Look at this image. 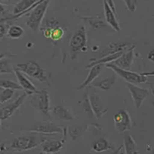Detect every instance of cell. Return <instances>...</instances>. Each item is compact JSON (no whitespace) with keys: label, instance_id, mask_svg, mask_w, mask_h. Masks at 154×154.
Wrapping results in <instances>:
<instances>
[{"label":"cell","instance_id":"d6986e66","mask_svg":"<svg viewBox=\"0 0 154 154\" xmlns=\"http://www.w3.org/2000/svg\"><path fill=\"white\" fill-rule=\"evenodd\" d=\"M91 149L94 152L101 153V152H105L111 150V149H114V146L107 139L105 138H100L97 141H95L93 146H91Z\"/></svg>","mask_w":154,"mask_h":154},{"label":"cell","instance_id":"ac0fdd59","mask_svg":"<svg viewBox=\"0 0 154 154\" xmlns=\"http://www.w3.org/2000/svg\"><path fill=\"white\" fill-rule=\"evenodd\" d=\"M52 114L58 119L63 120H72L74 119V116L69 110H67L63 105H57L52 109Z\"/></svg>","mask_w":154,"mask_h":154},{"label":"cell","instance_id":"44dd1931","mask_svg":"<svg viewBox=\"0 0 154 154\" xmlns=\"http://www.w3.org/2000/svg\"><path fill=\"white\" fill-rule=\"evenodd\" d=\"M123 147L125 149V154H139L137 143L131 135L125 134L123 139Z\"/></svg>","mask_w":154,"mask_h":154},{"label":"cell","instance_id":"d4e9b609","mask_svg":"<svg viewBox=\"0 0 154 154\" xmlns=\"http://www.w3.org/2000/svg\"><path fill=\"white\" fill-rule=\"evenodd\" d=\"M0 88L1 89H13L16 91H20L22 88L20 87L18 83L12 80H8V79H2L0 78Z\"/></svg>","mask_w":154,"mask_h":154},{"label":"cell","instance_id":"ffe728a7","mask_svg":"<svg viewBox=\"0 0 154 154\" xmlns=\"http://www.w3.org/2000/svg\"><path fill=\"white\" fill-rule=\"evenodd\" d=\"M129 47V43L128 42H114V43H111V45L104 49V52L102 53V56L101 57H104V56H107V55H111V54H114V53H117V52H124L128 49Z\"/></svg>","mask_w":154,"mask_h":154},{"label":"cell","instance_id":"7402d4cb","mask_svg":"<svg viewBox=\"0 0 154 154\" xmlns=\"http://www.w3.org/2000/svg\"><path fill=\"white\" fill-rule=\"evenodd\" d=\"M24 30L23 28L18 26V25H12L8 28V32H7V36L9 38H13V40H17L23 36Z\"/></svg>","mask_w":154,"mask_h":154},{"label":"cell","instance_id":"7c38bea8","mask_svg":"<svg viewBox=\"0 0 154 154\" xmlns=\"http://www.w3.org/2000/svg\"><path fill=\"white\" fill-rule=\"evenodd\" d=\"M89 99H90V104H91V110H93L94 116L97 119L102 118V116H104L108 112V109L105 107L103 100L101 99V97L97 93L94 91V93L91 94L89 96Z\"/></svg>","mask_w":154,"mask_h":154},{"label":"cell","instance_id":"d590c367","mask_svg":"<svg viewBox=\"0 0 154 154\" xmlns=\"http://www.w3.org/2000/svg\"><path fill=\"white\" fill-rule=\"evenodd\" d=\"M122 146H119V148L116 149L115 152H114V154H119L120 152H122Z\"/></svg>","mask_w":154,"mask_h":154},{"label":"cell","instance_id":"9a60e30c","mask_svg":"<svg viewBox=\"0 0 154 154\" xmlns=\"http://www.w3.org/2000/svg\"><path fill=\"white\" fill-rule=\"evenodd\" d=\"M104 67H105L104 64H97V65H94L91 67H90L91 69H90L88 76H87V78L84 80V82H82V84L79 87H77V90H79V91L83 90V89L87 88L88 86H90L99 76V74L101 73V71H102Z\"/></svg>","mask_w":154,"mask_h":154},{"label":"cell","instance_id":"4dcf8cb0","mask_svg":"<svg viewBox=\"0 0 154 154\" xmlns=\"http://www.w3.org/2000/svg\"><path fill=\"white\" fill-rule=\"evenodd\" d=\"M8 23H3V22H0V40L3 38L5 36L7 35V32H8Z\"/></svg>","mask_w":154,"mask_h":154},{"label":"cell","instance_id":"3957f363","mask_svg":"<svg viewBox=\"0 0 154 154\" xmlns=\"http://www.w3.org/2000/svg\"><path fill=\"white\" fill-rule=\"evenodd\" d=\"M16 66L30 78L36 79L42 83H49V76L47 75V72L36 62L29 61L27 63L17 64Z\"/></svg>","mask_w":154,"mask_h":154},{"label":"cell","instance_id":"8fae6325","mask_svg":"<svg viewBox=\"0 0 154 154\" xmlns=\"http://www.w3.org/2000/svg\"><path fill=\"white\" fill-rule=\"evenodd\" d=\"M14 73L16 74V77L17 79L18 84L20 85L22 90L25 91V93L28 95H31L33 94L37 93V91H38L37 89V87L27 78V75L25 73H23L22 71L19 70L17 66H14Z\"/></svg>","mask_w":154,"mask_h":154},{"label":"cell","instance_id":"30bf717a","mask_svg":"<svg viewBox=\"0 0 154 154\" xmlns=\"http://www.w3.org/2000/svg\"><path fill=\"white\" fill-rule=\"evenodd\" d=\"M27 96H28V94L26 93H24L21 95H19L13 103L3 107L1 110H0V119L6 120L9 118H11L12 116L16 113V111L23 104L24 100H25V98L27 97Z\"/></svg>","mask_w":154,"mask_h":154},{"label":"cell","instance_id":"8d00e7d4","mask_svg":"<svg viewBox=\"0 0 154 154\" xmlns=\"http://www.w3.org/2000/svg\"><path fill=\"white\" fill-rule=\"evenodd\" d=\"M2 128V123H1V119H0V129Z\"/></svg>","mask_w":154,"mask_h":154},{"label":"cell","instance_id":"e0dca14e","mask_svg":"<svg viewBox=\"0 0 154 154\" xmlns=\"http://www.w3.org/2000/svg\"><path fill=\"white\" fill-rule=\"evenodd\" d=\"M116 80H117V73L114 72L112 75L108 76L107 78H105L103 80H100L97 82H93L91 86L94 88H98L102 91H110L112 89V87L115 85Z\"/></svg>","mask_w":154,"mask_h":154},{"label":"cell","instance_id":"484cf974","mask_svg":"<svg viewBox=\"0 0 154 154\" xmlns=\"http://www.w3.org/2000/svg\"><path fill=\"white\" fill-rule=\"evenodd\" d=\"M14 91H16V90L13 89H4L0 91V104H4L10 99H12L14 94Z\"/></svg>","mask_w":154,"mask_h":154},{"label":"cell","instance_id":"83f0119b","mask_svg":"<svg viewBox=\"0 0 154 154\" xmlns=\"http://www.w3.org/2000/svg\"><path fill=\"white\" fill-rule=\"evenodd\" d=\"M64 33H65L64 29H63L62 27H60V26L55 25V26H53V28H52L50 38L53 42H58L63 38V36H64Z\"/></svg>","mask_w":154,"mask_h":154},{"label":"cell","instance_id":"6da1fadb","mask_svg":"<svg viewBox=\"0 0 154 154\" xmlns=\"http://www.w3.org/2000/svg\"><path fill=\"white\" fill-rule=\"evenodd\" d=\"M47 140L45 136L41 135H33V136H20L14 138L10 143V149L17 152L27 151L41 146Z\"/></svg>","mask_w":154,"mask_h":154},{"label":"cell","instance_id":"ab89813d","mask_svg":"<svg viewBox=\"0 0 154 154\" xmlns=\"http://www.w3.org/2000/svg\"><path fill=\"white\" fill-rule=\"evenodd\" d=\"M0 90H2V89H1V88H0Z\"/></svg>","mask_w":154,"mask_h":154},{"label":"cell","instance_id":"8992f818","mask_svg":"<svg viewBox=\"0 0 154 154\" xmlns=\"http://www.w3.org/2000/svg\"><path fill=\"white\" fill-rule=\"evenodd\" d=\"M105 67L112 69L119 76L122 77L123 80L126 81L127 83L138 85L141 83H146L147 82V76H144L142 73H136V72H133L129 69H120L119 66L113 64V63H107V64H105Z\"/></svg>","mask_w":154,"mask_h":154},{"label":"cell","instance_id":"4fadbf2b","mask_svg":"<svg viewBox=\"0 0 154 154\" xmlns=\"http://www.w3.org/2000/svg\"><path fill=\"white\" fill-rule=\"evenodd\" d=\"M134 48H135V45L128 48V50L124 51L122 54L115 61V65H117L118 66H119L120 69H129L130 67H131L132 64H133L134 57H135Z\"/></svg>","mask_w":154,"mask_h":154},{"label":"cell","instance_id":"e575fe53","mask_svg":"<svg viewBox=\"0 0 154 154\" xmlns=\"http://www.w3.org/2000/svg\"><path fill=\"white\" fill-rule=\"evenodd\" d=\"M5 12H6V9H5L4 5H2L1 3H0V14H4Z\"/></svg>","mask_w":154,"mask_h":154},{"label":"cell","instance_id":"1f68e13d","mask_svg":"<svg viewBox=\"0 0 154 154\" xmlns=\"http://www.w3.org/2000/svg\"><path fill=\"white\" fill-rule=\"evenodd\" d=\"M106 2H107L108 4H109V6L112 8V10L113 11L117 14V11H116V6H115V2H114V0H105Z\"/></svg>","mask_w":154,"mask_h":154},{"label":"cell","instance_id":"603a6c76","mask_svg":"<svg viewBox=\"0 0 154 154\" xmlns=\"http://www.w3.org/2000/svg\"><path fill=\"white\" fill-rule=\"evenodd\" d=\"M83 19H85L86 21H88L90 25L93 27L94 29H100V28H104L106 27V21L102 20L99 17H82Z\"/></svg>","mask_w":154,"mask_h":154},{"label":"cell","instance_id":"74e56055","mask_svg":"<svg viewBox=\"0 0 154 154\" xmlns=\"http://www.w3.org/2000/svg\"><path fill=\"white\" fill-rule=\"evenodd\" d=\"M151 93H152V94L154 95V88H153V89L151 90Z\"/></svg>","mask_w":154,"mask_h":154},{"label":"cell","instance_id":"d6a6232c","mask_svg":"<svg viewBox=\"0 0 154 154\" xmlns=\"http://www.w3.org/2000/svg\"><path fill=\"white\" fill-rule=\"evenodd\" d=\"M147 59L150 62H154V48L149 51L148 55H147Z\"/></svg>","mask_w":154,"mask_h":154},{"label":"cell","instance_id":"f1b7e54d","mask_svg":"<svg viewBox=\"0 0 154 154\" xmlns=\"http://www.w3.org/2000/svg\"><path fill=\"white\" fill-rule=\"evenodd\" d=\"M82 107L84 109V112L89 116V117H94V114L93 112V110H91V104H90V99H89V96L87 94H85L84 95V100L83 102H82Z\"/></svg>","mask_w":154,"mask_h":154},{"label":"cell","instance_id":"5bb4252c","mask_svg":"<svg viewBox=\"0 0 154 154\" xmlns=\"http://www.w3.org/2000/svg\"><path fill=\"white\" fill-rule=\"evenodd\" d=\"M66 142V137L63 138L61 141H55V140H49L47 139L45 143H42L41 152L45 154H56L59 152L64 146V143Z\"/></svg>","mask_w":154,"mask_h":154},{"label":"cell","instance_id":"ba28073f","mask_svg":"<svg viewBox=\"0 0 154 154\" xmlns=\"http://www.w3.org/2000/svg\"><path fill=\"white\" fill-rule=\"evenodd\" d=\"M115 128L119 133H124L132 127V120L130 114L126 110H119L113 118Z\"/></svg>","mask_w":154,"mask_h":154},{"label":"cell","instance_id":"5b68a950","mask_svg":"<svg viewBox=\"0 0 154 154\" xmlns=\"http://www.w3.org/2000/svg\"><path fill=\"white\" fill-rule=\"evenodd\" d=\"M87 45V32L83 25H79L75 29L69 40V48L72 58L80 51H85L88 48L86 47Z\"/></svg>","mask_w":154,"mask_h":154},{"label":"cell","instance_id":"836d02e7","mask_svg":"<svg viewBox=\"0 0 154 154\" xmlns=\"http://www.w3.org/2000/svg\"><path fill=\"white\" fill-rule=\"evenodd\" d=\"M14 55L13 54H10V53H0V60L4 59V58L6 57H14Z\"/></svg>","mask_w":154,"mask_h":154},{"label":"cell","instance_id":"277c9868","mask_svg":"<svg viewBox=\"0 0 154 154\" xmlns=\"http://www.w3.org/2000/svg\"><path fill=\"white\" fill-rule=\"evenodd\" d=\"M30 96L31 98L29 100V103L45 116L50 118V99L48 91L43 89L38 91L37 93L31 94Z\"/></svg>","mask_w":154,"mask_h":154},{"label":"cell","instance_id":"52a82bcc","mask_svg":"<svg viewBox=\"0 0 154 154\" xmlns=\"http://www.w3.org/2000/svg\"><path fill=\"white\" fill-rule=\"evenodd\" d=\"M24 131L27 132H34V133H38V134H63L64 135L66 128H63L61 126L54 124L52 122L46 120V122H42L36 123L34 126L28 128Z\"/></svg>","mask_w":154,"mask_h":154},{"label":"cell","instance_id":"2e32d148","mask_svg":"<svg viewBox=\"0 0 154 154\" xmlns=\"http://www.w3.org/2000/svg\"><path fill=\"white\" fill-rule=\"evenodd\" d=\"M103 9H104V16H105V21L107 22L109 25L112 27L115 31L119 32L120 31V26L119 23L116 17V13L109 6V4L103 0Z\"/></svg>","mask_w":154,"mask_h":154},{"label":"cell","instance_id":"f35d334b","mask_svg":"<svg viewBox=\"0 0 154 154\" xmlns=\"http://www.w3.org/2000/svg\"><path fill=\"white\" fill-rule=\"evenodd\" d=\"M41 154H45V153H43V152H41Z\"/></svg>","mask_w":154,"mask_h":154},{"label":"cell","instance_id":"9c48e42d","mask_svg":"<svg viewBox=\"0 0 154 154\" xmlns=\"http://www.w3.org/2000/svg\"><path fill=\"white\" fill-rule=\"evenodd\" d=\"M127 87L133 98L135 107H136V109H140L144 99H146L147 97V95L149 94V90L140 88L137 85H134L131 83H127Z\"/></svg>","mask_w":154,"mask_h":154},{"label":"cell","instance_id":"cb8c5ba5","mask_svg":"<svg viewBox=\"0 0 154 154\" xmlns=\"http://www.w3.org/2000/svg\"><path fill=\"white\" fill-rule=\"evenodd\" d=\"M66 132L72 140H76L83 134L84 128L82 126H79V125H71V126L66 128Z\"/></svg>","mask_w":154,"mask_h":154},{"label":"cell","instance_id":"f546056e","mask_svg":"<svg viewBox=\"0 0 154 154\" xmlns=\"http://www.w3.org/2000/svg\"><path fill=\"white\" fill-rule=\"evenodd\" d=\"M123 2L126 5V8L130 13H134L137 10L138 0H123Z\"/></svg>","mask_w":154,"mask_h":154},{"label":"cell","instance_id":"4316f807","mask_svg":"<svg viewBox=\"0 0 154 154\" xmlns=\"http://www.w3.org/2000/svg\"><path fill=\"white\" fill-rule=\"evenodd\" d=\"M14 72V66H12L11 63L7 59L0 60V74L3 73H12Z\"/></svg>","mask_w":154,"mask_h":154},{"label":"cell","instance_id":"7a4b0ae2","mask_svg":"<svg viewBox=\"0 0 154 154\" xmlns=\"http://www.w3.org/2000/svg\"><path fill=\"white\" fill-rule=\"evenodd\" d=\"M51 0H40L38 3L32 9L29 14L26 25L31 29L33 32H38L40 30L41 24L45 16L46 10L49 6Z\"/></svg>","mask_w":154,"mask_h":154}]
</instances>
